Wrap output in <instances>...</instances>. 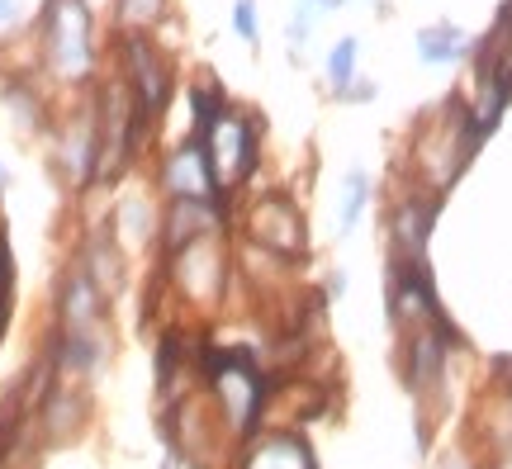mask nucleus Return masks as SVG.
<instances>
[{
  "instance_id": "f257e3e1",
  "label": "nucleus",
  "mask_w": 512,
  "mask_h": 469,
  "mask_svg": "<svg viewBox=\"0 0 512 469\" xmlns=\"http://www.w3.org/2000/svg\"><path fill=\"white\" fill-rule=\"evenodd\" d=\"M162 280L176 294V304H185L190 313H219L238 280V256H233L228 228L162 252Z\"/></svg>"
},
{
  "instance_id": "f03ea898",
  "label": "nucleus",
  "mask_w": 512,
  "mask_h": 469,
  "mask_svg": "<svg viewBox=\"0 0 512 469\" xmlns=\"http://www.w3.org/2000/svg\"><path fill=\"white\" fill-rule=\"evenodd\" d=\"M204 379H209V408L223 422V432L252 441L256 432H266V403H271V379L256 365L252 351H214L204 361Z\"/></svg>"
},
{
  "instance_id": "7ed1b4c3",
  "label": "nucleus",
  "mask_w": 512,
  "mask_h": 469,
  "mask_svg": "<svg viewBox=\"0 0 512 469\" xmlns=\"http://www.w3.org/2000/svg\"><path fill=\"white\" fill-rule=\"evenodd\" d=\"M43 57L57 81L81 86L95 72V19L86 0H43Z\"/></svg>"
},
{
  "instance_id": "20e7f679",
  "label": "nucleus",
  "mask_w": 512,
  "mask_h": 469,
  "mask_svg": "<svg viewBox=\"0 0 512 469\" xmlns=\"http://www.w3.org/2000/svg\"><path fill=\"white\" fill-rule=\"evenodd\" d=\"M204 152H209V166H214V181H219L223 195H233L256 176L261 166V119H252L247 109H223L214 124L200 133Z\"/></svg>"
},
{
  "instance_id": "39448f33",
  "label": "nucleus",
  "mask_w": 512,
  "mask_h": 469,
  "mask_svg": "<svg viewBox=\"0 0 512 469\" xmlns=\"http://www.w3.org/2000/svg\"><path fill=\"white\" fill-rule=\"evenodd\" d=\"M242 242H256L261 252H275L285 261L309 256V223L290 195H256L242 209Z\"/></svg>"
},
{
  "instance_id": "423d86ee",
  "label": "nucleus",
  "mask_w": 512,
  "mask_h": 469,
  "mask_svg": "<svg viewBox=\"0 0 512 469\" xmlns=\"http://www.w3.org/2000/svg\"><path fill=\"white\" fill-rule=\"evenodd\" d=\"M162 214H166L162 190L133 181L110 199V233L119 237V247H124L128 256L162 252Z\"/></svg>"
},
{
  "instance_id": "0eeeda50",
  "label": "nucleus",
  "mask_w": 512,
  "mask_h": 469,
  "mask_svg": "<svg viewBox=\"0 0 512 469\" xmlns=\"http://www.w3.org/2000/svg\"><path fill=\"white\" fill-rule=\"evenodd\" d=\"M124 81H128V91H133V105L143 114V124L152 128L162 119V109L171 105L176 76H171L166 57L157 53V43L147 34H124Z\"/></svg>"
},
{
  "instance_id": "6e6552de",
  "label": "nucleus",
  "mask_w": 512,
  "mask_h": 469,
  "mask_svg": "<svg viewBox=\"0 0 512 469\" xmlns=\"http://www.w3.org/2000/svg\"><path fill=\"white\" fill-rule=\"evenodd\" d=\"M110 294L95 285L91 275L81 271L76 261L62 266L53 289V313H57V332H105L110 327Z\"/></svg>"
},
{
  "instance_id": "1a4fd4ad",
  "label": "nucleus",
  "mask_w": 512,
  "mask_h": 469,
  "mask_svg": "<svg viewBox=\"0 0 512 469\" xmlns=\"http://www.w3.org/2000/svg\"><path fill=\"white\" fill-rule=\"evenodd\" d=\"M441 199L432 190H413L389 204V261L427 266V237L437 228Z\"/></svg>"
},
{
  "instance_id": "9d476101",
  "label": "nucleus",
  "mask_w": 512,
  "mask_h": 469,
  "mask_svg": "<svg viewBox=\"0 0 512 469\" xmlns=\"http://www.w3.org/2000/svg\"><path fill=\"white\" fill-rule=\"evenodd\" d=\"M384 294H389V318H394V327H399V332L432 327V323H441V318H446V313H441V304H437V289H432V275H427V266L389 261Z\"/></svg>"
},
{
  "instance_id": "9b49d317",
  "label": "nucleus",
  "mask_w": 512,
  "mask_h": 469,
  "mask_svg": "<svg viewBox=\"0 0 512 469\" xmlns=\"http://www.w3.org/2000/svg\"><path fill=\"white\" fill-rule=\"evenodd\" d=\"M157 190L162 199H228L214 181V166H209V152H204L200 138H185L157 162Z\"/></svg>"
},
{
  "instance_id": "f8f14e48",
  "label": "nucleus",
  "mask_w": 512,
  "mask_h": 469,
  "mask_svg": "<svg viewBox=\"0 0 512 469\" xmlns=\"http://www.w3.org/2000/svg\"><path fill=\"white\" fill-rule=\"evenodd\" d=\"M72 261L86 275H91V280L105 289L110 299H119V294H124V285H128V261H133V256H128L124 247H119V237L110 233V214L100 218V223H91V228L81 233Z\"/></svg>"
},
{
  "instance_id": "ddd939ff",
  "label": "nucleus",
  "mask_w": 512,
  "mask_h": 469,
  "mask_svg": "<svg viewBox=\"0 0 512 469\" xmlns=\"http://www.w3.org/2000/svg\"><path fill=\"white\" fill-rule=\"evenodd\" d=\"M446 342H451V323L441 318L432 327H413L403 332V384L418 398H427L446 375Z\"/></svg>"
},
{
  "instance_id": "4468645a",
  "label": "nucleus",
  "mask_w": 512,
  "mask_h": 469,
  "mask_svg": "<svg viewBox=\"0 0 512 469\" xmlns=\"http://www.w3.org/2000/svg\"><path fill=\"white\" fill-rule=\"evenodd\" d=\"M57 166H62L67 185H76V190L100 181V124H95V114H76L72 124L62 128Z\"/></svg>"
},
{
  "instance_id": "2eb2a0df",
  "label": "nucleus",
  "mask_w": 512,
  "mask_h": 469,
  "mask_svg": "<svg viewBox=\"0 0 512 469\" xmlns=\"http://www.w3.org/2000/svg\"><path fill=\"white\" fill-rule=\"evenodd\" d=\"M238 469H318L309 441L290 427H266L252 441H242Z\"/></svg>"
},
{
  "instance_id": "dca6fc26",
  "label": "nucleus",
  "mask_w": 512,
  "mask_h": 469,
  "mask_svg": "<svg viewBox=\"0 0 512 469\" xmlns=\"http://www.w3.org/2000/svg\"><path fill=\"white\" fill-rule=\"evenodd\" d=\"M86 417H91L86 389H81L76 379L57 375L53 384H48L43 403H38V432H43V441H67V436H76L86 427Z\"/></svg>"
},
{
  "instance_id": "f3484780",
  "label": "nucleus",
  "mask_w": 512,
  "mask_h": 469,
  "mask_svg": "<svg viewBox=\"0 0 512 469\" xmlns=\"http://www.w3.org/2000/svg\"><path fill=\"white\" fill-rule=\"evenodd\" d=\"M470 53V38L460 34L456 24H427L418 34V57L427 62V67H446V62H460V57Z\"/></svg>"
},
{
  "instance_id": "a211bd4d",
  "label": "nucleus",
  "mask_w": 512,
  "mask_h": 469,
  "mask_svg": "<svg viewBox=\"0 0 512 469\" xmlns=\"http://www.w3.org/2000/svg\"><path fill=\"white\" fill-rule=\"evenodd\" d=\"M370 209V176L361 166H351L347 176H342V204H337V233L351 237L356 233V223L366 218Z\"/></svg>"
},
{
  "instance_id": "6ab92c4d",
  "label": "nucleus",
  "mask_w": 512,
  "mask_h": 469,
  "mask_svg": "<svg viewBox=\"0 0 512 469\" xmlns=\"http://www.w3.org/2000/svg\"><path fill=\"white\" fill-rule=\"evenodd\" d=\"M171 0H114V24L124 34H152V24H162Z\"/></svg>"
},
{
  "instance_id": "aec40b11",
  "label": "nucleus",
  "mask_w": 512,
  "mask_h": 469,
  "mask_svg": "<svg viewBox=\"0 0 512 469\" xmlns=\"http://www.w3.org/2000/svg\"><path fill=\"white\" fill-rule=\"evenodd\" d=\"M356 57H361V43L356 38H337L328 48V86L332 95H342L356 81Z\"/></svg>"
},
{
  "instance_id": "412c9836",
  "label": "nucleus",
  "mask_w": 512,
  "mask_h": 469,
  "mask_svg": "<svg viewBox=\"0 0 512 469\" xmlns=\"http://www.w3.org/2000/svg\"><path fill=\"white\" fill-rule=\"evenodd\" d=\"M233 34H238L242 43H256V38H261V24H256V0H238V5H233Z\"/></svg>"
},
{
  "instance_id": "4be33fe9",
  "label": "nucleus",
  "mask_w": 512,
  "mask_h": 469,
  "mask_svg": "<svg viewBox=\"0 0 512 469\" xmlns=\"http://www.w3.org/2000/svg\"><path fill=\"white\" fill-rule=\"evenodd\" d=\"M24 19V0H0V29H15Z\"/></svg>"
},
{
  "instance_id": "5701e85b",
  "label": "nucleus",
  "mask_w": 512,
  "mask_h": 469,
  "mask_svg": "<svg viewBox=\"0 0 512 469\" xmlns=\"http://www.w3.org/2000/svg\"><path fill=\"white\" fill-rule=\"evenodd\" d=\"M342 294H347V271H332L323 280V299H342Z\"/></svg>"
},
{
  "instance_id": "b1692460",
  "label": "nucleus",
  "mask_w": 512,
  "mask_h": 469,
  "mask_svg": "<svg viewBox=\"0 0 512 469\" xmlns=\"http://www.w3.org/2000/svg\"><path fill=\"white\" fill-rule=\"evenodd\" d=\"M0 190H5V166H0Z\"/></svg>"
},
{
  "instance_id": "393cba45",
  "label": "nucleus",
  "mask_w": 512,
  "mask_h": 469,
  "mask_svg": "<svg viewBox=\"0 0 512 469\" xmlns=\"http://www.w3.org/2000/svg\"><path fill=\"white\" fill-rule=\"evenodd\" d=\"M446 469H465V465H446Z\"/></svg>"
}]
</instances>
